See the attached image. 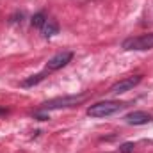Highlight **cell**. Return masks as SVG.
<instances>
[{"instance_id":"1","label":"cell","mask_w":153,"mask_h":153,"mask_svg":"<svg viewBox=\"0 0 153 153\" xmlns=\"http://www.w3.org/2000/svg\"><path fill=\"white\" fill-rule=\"evenodd\" d=\"M125 107H126V103L105 100V102H98V103L91 105L87 109V116H91V117H107V116H112L119 111H123Z\"/></svg>"},{"instance_id":"2","label":"cell","mask_w":153,"mask_h":153,"mask_svg":"<svg viewBox=\"0 0 153 153\" xmlns=\"http://www.w3.org/2000/svg\"><path fill=\"white\" fill-rule=\"evenodd\" d=\"M123 50H152L153 48V32L150 34H141V36H134L123 41Z\"/></svg>"},{"instance_id":"3","label":"cell","mask_w":153,"mask_h":153,"mask_svg":"<svg viewBox=\"0 0 153 153\" xmlns=\"http://www.w3.org/2000/svg\"><path fill=\"white\" fill-rule=\"evenodd\" d=\"M85 100V94H80V96H64V98H55V100H50L46 103L41 105V111H53V109H66V107H73L76 103L84 102Z\"/></svg>"},{"instance_id":"4","label":"cell","mask_w":153,"mask_h":153,"mask_svg":"<svg viewBox=\"0 0 153 153\" xmlns=\"http://www.w3.org/2000/svg\"><path fill=\"white\" fill-rule=\"evenodd\" d=\"M71 59H73V52H59V53H55L52 59H48V62H46V71L50 73V71H55V70H61V68H64L68 62H71Z\"/></svg>"},{"instance_id":"5","label":"cell","mask_w":153,"mask_h":153,"mask_svg":"<svg viewBox=\"0 0 153 153\" xmlns=\"http://www.w3.org/2000/svg\"><path fill=\"white\" fill-rule=\"evenodd\" d=\"M143 80V75H135V76H128V78H123V80H119V82H116L114 85L109 89V93H112V94H121V93H126V91H130V89H134L139 82Z\"/></svg>"},{"instance_id":"6","label":"cell","mask_w":153,"mask_h":153,"mask_svg":"<svg viewBox=\"0 0 153 153\" xmlns=\"http://www.w3.org/2000/svg\"><path fill=\"white\" fill-rule=\"evenodd\" d=\"M152 119H153L152 114H148L144 111H134V112L125 116V121L128 125H148Z\"/></svg>"},{"instance_id":"7","label":"cell","mask_w":153,"mask_h":153,"mask_svg":"<svg viewBox=\"0 0 153 153\" xmlns=\"http://www.w3.org/2000/svg\"><path fill=\"white\" fill-rule=\"evenodd\" d=\"M41 34L45 38H53L55 34H59V23L55 20H46V23L41 29Z\"/></svg>"},{"instance_id":"8","label":"cell","mask_w":153,"mask_h":153,"mask_svg":"<svg viewBox=\"0 0 153 153\" xmlns=\"http://www.w3.org/2000/svg\"><path fill=\"white\" fill-rule=\"evenodd\" d=\"M46 70L45 71H41V73H36V75H30L29 78H25V80H22V87H32V85H38L39 82H43L45 80V76H46Z\"/></svg>"},{"instance_id":"9","label":"cell","mask_w":153,"mask_h":153,"mask_svg":"<svg viewBox=\"0 0 153 153\" xmlns=\"http://www.w3.org/2000/svg\"><path fill=\"white\" fill-rule=\"evenodd\" d=\"M46 14L41 11V13H36L34 16H32V20H30V23H32V27H36V29H43V25L46 23Z\"/></svg>"},{"instance_id":"10","label":"cell","mask_w":153,"mask_h":153,"mask_svg":"<svg viewBox=\"0 0 153 153\" xmlns=\"http://www.w3.org/2000/svg\"><path fill=\"white\" fill-rule=\"evenodd\" d=\"M134 150H135V144L134 143H125V144L119 146L117 153H134Z\"/></svg>"}]
</instances>
